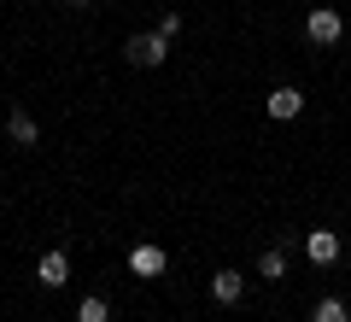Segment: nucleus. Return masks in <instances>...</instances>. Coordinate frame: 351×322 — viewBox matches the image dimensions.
<instances>
[{
    "mask_svg": "<svg viewBox=\"0 0 351 322\" xmlns=\"http://www.w3.org/2000/svg\"><path fill=\"white\" fill-rule=\"evenodd\" d=\"M123 53H129V65H141V71H158V65L170 59V36H158V30H141V36L123 41Z\"/></svg>",
    "mask_w": 351,
    "mask_h": 322,
    "instance_id": "f257e3e1",
    "label": "nucleus"
},
{
    "mask_svg": "<svg viewBox=\"0 0 351 322\" xmlns=\"http://www.w3.org/2000/svg\"><path fill=\"white\" fill-rule=\"evenodd\" d=\"M304 36H311L316 47H339V36H346V18H339L334 6H316V12L304 18Z\"/></svg>",
    "mask_w": 351,
    "mask_h": 322,
    "instance_id": "f03ea898",
    "label": "nucleus"
},
{
    "mask_svg": "<svg viewBox=\"0 0 351 322\" xmlns=\"http://www.w3.org/2000/svg\"><path fill=\"white\" fill-rule=\"evenodd\" d=\"M129 270H135L141 281H158V275L170 270V252H164L158 240H141V246H129Z\"/></svg>",
    "mask_w": 351,
    "mask_h": 322,
    "instance_id": "7ed1b4c3",
    "label": "nucleus"
},
{
    "mask_svg": "<svg viewBox=\"0 0 351 322\" xmlns=\"http://www.w3.org/2000/svg\"><path fill=\"white\" fill-rule=\"evenodd\" d=\"M36 281H41V287H53V293H59V287L71 281V252H64V246L41 252V264H36Z\"/></svg>",
    "mask_w": 351,
    "mask_h": 322,
    "instance_id": "20e7f679",
    "label": "nucleus"
},
{
    "mask_svg": "<svg viewBox=\"0 0 351 322\" xmlns=\"http://www.w3.org/2000/svg\"><path fill=\"white\" fill-rule=\"evenodd\" d=\"M304 258L322 264V270L339 264V235H334V229H311V235H304Z\"/></svg>",
    "mask_w": 351,
    "mask_h": 322,
    "instance_id": "39448f33",
    "label": "nucleus"
},
{
    "mask_svg": "<svg viewBox=\"0 0 351 322\" xmlns=\"http://www.w3.org/2000/svg\"><path fill=\"white\" fill-rule=\"evenodd\" d=\"M263 112L276 117V124H293V117L304 112V94H299V88H269V100H263Z\"/></svg>",
    "mask_w": 351,
    "mask_h": 322,
    "instance_id": "423d86ee",
    "label": "nucleus"
},
{
    "mask_svg": "<svg viewBox=\"0 0 351 322\" xmlns=\"http://www.w3.org/2000/svg\"><path fill=\"white\" fill-rule=\"evenodd\" d=\"M211 299L217 305H240V299H246V275L240 270H217L211 275Z\"/></svg>",
    "mask_w": 351,
    "mask_h": 322,
    "instance_id": "0eeeda50",
    "label": "nucleus"
},
{
    "mask_svg": "<svg viewBox=\"0 0 351 322\" xmlns=\"http://www.w3.org/2000/svg\"><path fill=\"white\" fill-rule=\"evenodd\" d=\"M6 135H12V147H36L41 129H36V117H29L24 106H12V112H6Z\"/></svg>",
    "mask_w": 351,
    "mask_h": 322,
    "instance_id": "6e6552de",
    "label": "nucleus"
},
{
    "mask_svg": "<svg viewBox=\"0 0 351 322\" xmlns=\"http://www.w3.org/2000/svg\"><path fill=\"white\" fill-rule=\"evenodd\" d=\"M311 322H351V310H346V299H339V293H322L311 305Z\"/></svg>",
    "mask_w": 351,
    "mask_h": 322,
    "instance_id": "1a4fd4ad",
    "label": "nucleus"
},
{
    "mask_svg": "<svg viewBox=\"0 0 351 322\" xmlns=\"http://www.w3.org/2000/svg\"><path fill=\"white\" fill-rule=\"evenodd\" d=\"M258 275H263V281H281V275H287V246H269V252H263Z\"/></svg>",
    "mask_w": 351,
    "mask_h": 322,
    "instance_id": "9d476101",
    "label": "nucleus"
},
{
    "mask_svg": "<svg viewBox=\"0 0 351 322\" xmlns=\"http://www.w3.org/2000/svg\"><path fill=\"white\" fill-rule=\"evenodd\" d=\"M76 322H112V305H106V293H88L82 305H76Z\"/></svg>",
    "mask_w": 351,
    "mask_h": 322,
    "instance_id": "9b49d317",
    "label": "nucleus"
},
{
    "mask_svg": "<svg viewBox=\"0 0 351 322\" xmlns=\"http://www.w3.org/2000/svg\"><path fill=\"white\" fill-rule=\"evenodd\" d=\"M158 36H182V12H164L158 18Z\"/></svg>",
    "mask_w": 351,
    "mask_h": 322,
    "instance_id": "f8f14e48",
    "label": "nucleus"
},
{
    "mask_svg": "<svg viewBox=\"0 0 351 322\" xmlns=\"http://www.w3.org/2000/svg\"><path fill=\"white\" fill-rule=\"evenodd\" d=\"M64 6H94V0H64Z\"/></svg>",
    "mask_w": 351,
    "mask_h": 322,
    "instance_id": "ddd939ff",
    "label": "nucleus"
}]
</instances>
